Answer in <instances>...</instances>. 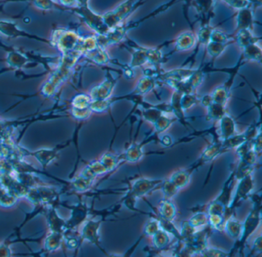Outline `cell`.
Returning a JSON list of instances; mask_svg holds the SVG:
<instances>
[{
    "mask_svg": "<svg viewBox=\"0 0 262 257\" xmlns=\"http://www.w3.org/2000/svg\"><path fill=\"white\" fill-rule=\"evenodd\" d=\"M254 206L252 211L248 215L244 223H242V232L239 240L237 241V246L234 247L237 251L242 253L244 247L249 237L253 234L260 226L262 220V206H261V196L259 194H254L252 196Z\"/></svg>",
    "mask_w": 262,
    "mask_h": 257,
    "instance_id": "cell-1",
    "label": "cell"
},
{
    "mask_svg": "<svg viewBox=\"0 0 262 257\" xmlns=\"http://www.w3.org/2000/svg\"><path fill=\"white\" fill-rule=\"evenodd\" d=\"M69 144L70 142H67L66 144H63V145H57L53 149H40V150L35 151V152H30L25 148L18 146V152H19V156L22 158L27 157L36 158L43 166V168L46 169L50 163L57 158L59 152L63 150V149L66 148L68 145H69Z\"/></svg>",
    "mask_w": 262,
    "mask_h": 257,
    "instance_id": "cell-2",
    "label": "cell"
},
{
    "mask_svg": "<svg viewBox=\"0 0 262 257\" xmlns=\"http://www.w3.org/2000/svg\"><path fill=\"white\" fill-rule=\"evenodd\" d=\"M105 217L101 216L99 220L92 219H87L82 225H81L80 230L78 231L79 239H80L81 244L83 242L90 243L96 246L99 250L105 252L104 250L101 247L100 235H99V230H100L101 225L104 221Z\"/></svg>",
    "mask_w": 262,
    "mask_h": 257,
    "instance_id": "cell-3",
    "label": "cell"
},
{
    "mask_svg": "<svg viewBox=\"0 0 262 257\" xmlns=\"http://www.w3.org/2000/svg\"><path fill=\"white\" fill-rule=\"evenodd\" d=\"M59 205L65 206L71 210V216L66 220V230H78L81 225L88 219L90 215V209L88 207L85 201L81 200L78 203L74 205H67L66 203L62 204L60 201Z\"/></svg>",
    "mask_w": 262,
    "mask_h": 257,
    "instance_id": "cell-4",
    "label": "cell"
},
{
    "mask_svg": "<svg viewBox=\"0 0 262 257\" xmlns=\"http://www.w3.org/2000/svg\"><path fill=\"white\" fill-rule=\"evenodd\" d=\"M163 179H150L145 177H139L131 183L127 194L134 198H143L147 194L152 192L157 187L160 186Z\"/></svg>",
    "mask_w": 262,
    "mask_h": 257,
    "instance_id": "cell-5",
    "label": "cell"
},
{
    "mask_svg": "<svg viewBox=\"0 0 262 257\" xmlns=\"http://www.w3.org/2000/svg\"><path fill=\"white\" fill-rule=\"evenodd\" d=\"M254 186H255V182H254L253 174H249V175L238 180L236 191H235L233 198L230 202L227 214L230 215L229 213H231L235 209V206L242 200L250 198L251 193L254 189Z\"/></svg>",
    "mask_w": 262,
    "mask_h": 257,
    "instance_id": "cell-6",
    "label": "cell"
},
{
    "mask_svg": "<svg viewBox=\"0 0 262 257\" xmlns=\"http://www.w3.org/2000/svg\"><path fill=\"white\" fill-rule=\"evenodd\" d=\"M44 214L47 220L49 231L64 233L66 230V220L59 215L56 206L46 208Z\"/></svg>",
    "mask_w": 262,
    "mask_h": 257,
    "instance_id": "cell-7",
    "label": "cell"
},
{
    "mask_svg": "<svg viewBox=\"0 0 262 257\" xmlns=\"http://www.w3.org/2000/svg\"><path fill=\"white\" fill-rule=\"evenodd\" d=\"M223 147H222V143L221 141H214L211 145L206 148L205 150L202 152L199 159L193 164V167H194L195 170L197 167H200L203 164L209 163L212 161L214 159L219 156L221 154L224 153Z\"/></svg>",
    "mask_w": 262,
    "mask_h": 257,
    "instance_id": "cell-8",
    "label": "cell"
},
{
    "mask_svg": "<svg viewBox=\"0 0 262 257\" xmlns=\"http://www.w3.org/2000/svg\"><path fill=\"white\" fill-rule=\"evenodd\" d=\"M95 179L88 178L78 174L68 181V188L74 193L83 194L90 191L95 184Z\"/></svg>",
    "mask_w": 262,
    "mask_h": 257,
    "instance_id": "cell-9",
    "label": "cell"
},
{
    "mask_svg": "<svg viewBox=\"0 0 262 257\" xmlns=\"http://www.w3.org/2000/svg\"><path fill=\"white\" fill-rule=\"evenodd\" d=\"M115 85H116V82L114 79H107L103 83L92 89L91 92V99L92 101L109 99L113 93Z\"/></svg>",
    "mask_w": 262,
    "mask_h": 257,
    "instance_id": "cell-10",
    "label": "cell"
},
{
    "mask_svg": "<svg viewBox=\"0 0 262 257\" xmlns=\"http://www.w3.org/2000/svg\"><path fill=\"white\" fill-rule=\"evenodd\" d=\"M63 233L50 232L44 237V248L43 253H53L58 251L63 246Z\"/></svg>",
    "mask_w": 262,
    "mask_h": 257,
    "instance_id": "cell-11",
    "label": "cell"
},
{
    "mask_svg": "<svg viewBox=\"0 0 262 257\" xmlns=\"http://www.w3.org/2000/svg\"><path fill=\"white\" fill-rule=\"evenodd\" d=\"M194 170L193 166H191L189 168L181 169L174 172L169 179L179 188V191H181L189 185L192 174Z\"/></svg>",
    "mask_w": 262,
    "mask_h": 257,
    "instance_id": "cell-12",
    "label": "cell"
},
{
    "mask_svg": "<svg viewBox=\"0 0 262 257\" xmlns=\"http://www.w3.org/2000/svg\"><path fill=\"white\" fill-rule=\"evenodd\" d=\"M157 210L158 212L155 213L157 216L169 221H173L177 213L176 206L172 203V200L165 198L159 202Z\"/></svg>",
    "mask_w": 262,
    "mask_h": 257,
    "instance_id": "cell-13",
    "label": "cell"
},
{
    "mask_svg": "<svg viewBox=\"0 0 262 257\" xmlns=\"http://www.w3.org/2000/svg\"><path fill=\"white\" fill-rule=\"evenodd\" d=\"M218 121L221 141L228 139L236 134V124L231 116L225 114Z\"/></svg>",
    "mask_w": 262,
    "mask_h": 257,
    "instance_id": "cell-14",
    "label": "cell"
},
{
    "mask_svg": "<svg viewBox=\"0 0 262 257\" xmlns=\"http://www.w3.org/2000/svg\"><path fill=\"white\" fill-rule=\"evenodd\" d=\"M224 232L232 240L238 241L242 235V223L237 219L234 215H230L226 219Z\"/></svg>",
    "mask_w": 262,
    "mask_h": 257,
    "instance_id": "cell-15",
    "label": "cell"
},
{
    "mask_svg": "<svg viewBox=\"0 0 262 257\" xmlns=\"http://www.w3.org/2000/svg\"><path fill=\"white\" fill-rule=\"evenodd\" d=\"M108 174L106 167L102 165L100 160H95L88 163L80 172V175L88 178L95 179L96 180L99 176L104 175Z\"/></svg>",
    "mask_w": 262,
    "mask_h": 257,
    "instance_id": "cell-16",
    "label": "cell"
},
{
    "mask_svg": "<svg viewBox=\"0 0 262 257\" xmlns=\"http://www.w3.org/2000/svg\"><path fill=\"white\" fill-rule=\"evenodd\" d=\"M145 153L143 151L142 144L134 143L126 149L124 153L122 154L123 161L135 163L139 161Z\"/></svg>",
    "mask_w": 262,
    "mask_h": 257,
    "instance_id": "cell-17",
    "label": "cell"
},
{
    "mask_svg": "<svg viewBox=\"0 0 262 257\" xmlns=\"http://www.w3.org/2000/svg\"><path fill=\"white\" fill-rule=\"evenodd\" d=\"M253 26V14L249 7L239 9L237 15V28L238 30L251 29Z\"/></svg>",
    "mask_w": 262,
    "mask_h": 257,
    "instance_id": "cell-18",
    "label": "cell"
},
{
    "mask_svg": "<svg viewBox=\"0 0 262 257\" xmlns=\"http://www.w3.org/2000/svg\"><path fill=\"white\" fill-rule=\"evenodd\" d=\"M102 165L106 167L108 173L113 172L119 164L123 161V156L122 154H117L111 153L107 152L102 154V157L99 159Z\"/></svg>",
    "mask_w": 262,
    "mask_h": 257,
    "instance_id": "cell-19",
    "label": "cell"
},
{
    "mask_svg": "<svg viewBox=\"0 0 262 257\" xmlns=\"http://www.w3.org/2000/svg\"><path fill=\"white\" fill-rule=\"evenodd\" d=\"M138 5H140V2L134 3V0H126V2L119 5L113 12H114L119 22L121 23Z\"/></svg>",
    "mask_w": 262,
    "mask_h": 257,
    "instance_id": "cell-20",
    "label": "cell"
},
{
    "mask_svg": "<svg viewBox=\"0 0 262 257\" xmlns=\"http://www.w3.org/2000/svg\"><path fill=\"white\" fill-rule=\"evenodd\" d=\"M152 244L157 251H163L170 244L169 233L160 229L152 237Z\"/></svg>",
    "mask_w": 262,
    "mask_h": 257,
    "instance_id": "cell-21",
    "label": "cell"
},
{
    "mask_svg": "<svg viewBox=\"0 0 262 257\" xmlns=\"http://www.w3.org/2000/svg\"><path fill=\"white\" fill-rule=\"evenodd\" d=\"M155 87V81L151 77H144L138 82V85L133 92V96H142L146 94Z\"/></svg>",
    "mask_w": 262,
    "mask_h": 257,
    "instance_id": "cell-22",
    "label": "cell"
},
{
    "mask_svg": "<svg viewBox=\"0 0 262 257\" xmlns=\"http://www.w3.org/2000/svg\"><path fill=\"white\" fill-rule=\"evenodd\" d=\"M229 96V88L227 87L226 85L217 88L211 95L213 103H218L224 106L226 105Z\"/></svg>",
    "mask_w": 262,
    "mask_h": 257,
    "instance_id": "cell-23",
    "label": "cell"
},
{
    "mask_svg": "<svg viewBox=\"0 0 262 257\" xmlns=\"http://www.w3.org/2000/svg\"><path fill=\"white\" fill-rule=\"evenodd\" d=\"M196 42L194 35L191 33H185L179 36L176 40V48L178 50L184 51L193 47Z\"/></svg>",
    "mask_w": 262,
    "mask_h": 257,
    "instance_id": "cell-24",
    "label": "cell"
},
{
    "mask_svg": "<svg viewBox=\"0 0 262 257\" xmlns=\"http://www.w3.org/2000/svg\"><path fill=\"white\" fill-rule=\"evenodd\" d=\"M159 188H160V190L163 194L164 198L165 199L172 200L179 192V188L169 179L163 180L162 184L159 186Z\"/></svg>",
    "mask_w": 262,
    "mask_h": 257,
    "instance_id": "cell-25",
    "label": "cell"
},
{
    "mask_svg": "<svg viewBox=\"0 0 262 257\" xmlns=\"http://www.w3.org/2000/svg\"><path fill=\"white\" fill-rule=\"evenodd\" d=\"M19 198L14 194L5 190L4 188H0V206L5 208H11L15 206Z\"/></svg>",
    "mask_w": 262,
    "mask_h": 257,
    "instance_id": "cell-26",
    "label": "cell"
},
{
    "mask_svg": "<svg viewBox=\"0 0 262 257\" xmlns=\"http://www.w3.org/2000/svg\"><path fill=\"white\" fill-rule=\"evenodd\" d=\"M208 119L213 121H219L225 114V106L218 103H212L207 107Z\"/></svg>",
    "mask_w": 262,
    "mask_h": 257,
    "instance_id": "cell-27",
    "label": "cell"
},
{
    "mask_svg": "<svg viewBox=\"0 0 262 257\" xmlns=\"http://www.w3.org/2000/svg\"><path fill=\"white\" fill-rule=\"evenodd\" d=\"M188 222L197 230L200 227H205L206 226H208V214L205 212H197Z\"/></svg>",
    "mask_w": 262,
    "mask_h": 257,
    "instance_id": "cell-28",
    "label": "cell"
},
{
    "mask_svg": "<svg viewBox=\"0 0 262 257\" xmlns=\"http://www.w3.org/2000/svg\"><path fill=\"white\" fill-rule=\"evenodd\" d=\"M237 40L241 46L245 47L253 43H257V38L254 37L252 36V32L249 29H242L238 30V36H237Z\"/></svg>",
    "mask_w": 262,
    "mask_h": 257,
    "instance_id": "cell-29",
    "label": "cell"
},
{
    "mask_svg": "<svg viewBox=\"0 0 262 257\" xmlns=\"http://www.w3.org/2000/svg\"><path fill=\"white\" fill-rule=\"evenodd\" d=\"M175 121H176V119H172V118H169V116L165 115V112H164L158 118V120L154 123L153 125L157 133L160 134L166 131L171 126V124Z\"/></svg>",
    "mask_w": 262,
    "mask_h": 257,
    "instance_id": "cell-30",
    "label": "cell"
},
{
    "mask_svg": "<svg viewBox=\"0 0 262 257\" xmlns=\"http://www.w3.org/2000/svg\"><path fill=\"white\" fill-rule=\"evenodd\" d=\"M203 17L209 15L214 6V0H193Z\"/></svg>",
    "mask_w": 262,
    "mask_h": 257,
    "instance_id": "cell-31",
    "label": "cell"
},
{
    "mask_svg": "<svg viewBox=\"0 0 262 257\" xmlns=\"http://www.w3.org/2000/svg\"><path fill=\"white\" fill-rule=\"evenodd\" d=\"M245 48V55L249 59L256 60V61H261L262 58V51L260 48L258 47L256 43L246 46Z\"/></svg>",
    "mask_w": 262,
    "mask_h": 257,
    "instance_id": "cell-32",
    "label": "cell"
},
{
    "mask_svg": "<svg viewBox=\"0 0 262 257\" xmlns=\"http://www.w3.org/2000/svg\"><path fill=\"white\" fill-rule=\"evenodd\" d=\"M197 102H198V99L195 96L194 93L182 94L180 99L181 107L183 111H186L188 109L197 104Z\"/></svg>",
    "mask_w": 262,
    "mask_h": 257,
    "instance_id": "cell-33",
    "label": "cell"
},
{
    "mask_svg": "<svg viewBox=\"0 0 262 257\" xmlns=\"http://www.w3.org/2000/svg\"><path fill=\"white\" fill-rule=\"evenodd\" d=\"M160 229V224L157 218L156 219H150L145 223V227H144V234L147 237H152Z\"/></svg>",
    "mask_w": 262,
    "mask_h": 257,
    "instance_id": "cell-34",
    "label": "cell"
},
{
    "mask_svg": "<svg viewBox=\"0 0 262 257\" xmlns=\"http://www.w3.org/2000/svg\"><path fill=\"white\" fill-rule=\"evenodd\" d=\"M163 113V111H161L160 109L156 108V107L155 108H148L145 110L143 112V117L145 118V121L153 124Z\"/></svg>",
    "mask_w": 262,
    "mask_h": 257,
    "instance_id": "cell-35",
    "label": "cell"
},
{
    "mask_svg": "<svg viewBox=\"0 0 262 257\" xmlns=\"http://www.w3.org/2000/svg\"><path fill=\"white\" fill-rule=\"evenodd\" d=\"M200 255L202 257H228L230 254L226 251H221L220 249L215 248V247H209L204 249V251L200 253Z\"/></svg>",
    "mask_w": 262,
    "mask_h": 257,
    "instance_id": "cell-36",
    "label": "cell"
},
{
    "mask_svg": "<svg viewBox=\"0 0 262 257\" xmlns=\"http://www.w3.org/2000/svg\"><path fill=\"white\" fill-rule=\"evenodd\" d=\"M197 231V229L193 227L192 225L189 224V222L186 221L183 223L182 227V230H180L181 239L182 242L189 239V237L194 235L195 233Z\"/></svg>",
    "mask_w": 262,
    "mask_h": 257,
    "instance_id": "cell-37",
    "label": "cell"
},
{
    "mask_svg": "<svg viewBox=\"0 0 262 257\" xmlns=\"http://www.w3.org/2000/svg\"><path fill=\"white\" fill-rule=\"evenodd\" d=\"M211 31L212 30L208 24L202 25V27L201 28L199 33H198V38H199L201 43H204V44L209 43Z\"/></svg>",
    "mask_w": 262,
    "mask_h": 257,
    "instance_id": "cell-38",
    "label": "cell"
},
{
    "mask_svg": "<svg viewBox=\"0 0 262 257\" xmlns=\"http://www.w3.org/2000/svg\"><path fill=\"white\" fill-rule=\"evenodd\" d=\"M228 41V37L225 33L219 30L211 31V36H210V42L212 43H221L225 44Z\"/></svg>",
    "mask_w": 262,
    "mask_h": 257,
    "instance_id": "cell-39",
    "label": "cell"
},
{
    "mask_svg": "<svg viewBox=\"0 0 262 257\" xmlns=\"http://www.w3.org/2000/svg\"><path fill=\"white\" fill-rule=\"evenodd\" d=\"M225 44L209 42L208 45V51L212 56H218L225 49Z\"/></svg>",
    "mask_w": 262,
    "mask_h": 257,
    "instance_id": "cell-40",
    "label": "cell"
},
{
    "mask_svg": "<svg viewBox=\"0 0 262 257\" xmlns=\"http://www.w3.org/2000/svg\"><path fill=\"white\" fill-rule=\"evenodd\" d=\"M224 1L230 6L233 7L238 10L244 9V8H247L251 3L249 0H224Z\"/></svg>",
    "mask_w": 262,
    "mask_h": 257,
    "instance_id": "cell-41",
    "label": "cell"
},
{
    "mask_svg": "<svg viewBox=\"0 0 262 257\" xmlns=\"http://www.w3.org/2000/svg\"><path fill=\"white\" fill-rule=\"evenodd\" d=\"M262 236H259L256 237V240L254 241L253 247L252 249V254H262Z\"/></svg>",
    "mask_w": 262,
    "mask_h": 257,
    "instance_id": "cell-42",
    "label": "cell"
},
{
    "mask_svg": "<svg viewBox=\"0 0 262 257\" xmlns=\"http://www.w3.org/2000/svg\"><path fill=\"white\" fill-rule=\"evenodd\" d=\"M200 102H201V104H202L203 106H204V107H208V106H209L210 104H211V103H213L212 99H211V95L210 96H204V97L201 98V100H200Z\"/></svg>",
    "mask_w": 262,
    "mask_h": 257,
    "instance_id": "cell-43",
    "label": "cell"
},
{
    "mask_svg": "<svg viewBox=\"0 0 262 257\" xmlns=\"http://www.w3.org/2000/svg\"><path fill=\"white\" fill-rule=\"evenodd\" d=\"M172 142V138L170 136H164L161 140V143L162 144V145L166 147L170 146Z\"/></svg>",
    "mask_w": 262,
    "mask_h": 257,
    "instance_id": "cell-44",
    "label": "cell"
}]
</instances>
